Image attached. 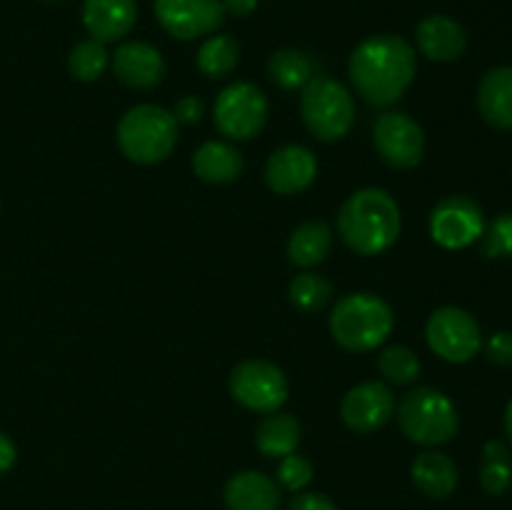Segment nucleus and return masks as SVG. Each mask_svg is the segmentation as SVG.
<instances>
[{"mask_svg": "<svg viewBox=\"0 0 512 510\" xmlns=\"http://www.w3.org/2000/svg\"><path fill=\"white\" fill-rule=\"evenodd\" d=\"M418 60L408 40L400 35H373L350 53L348 73L355 90L373 108L398 103L415 80Z\"/></svg>", "mask_w": 512, "mask_h": 510, "instance_id": "1", "label": "nucleus"}, {"mask_svg": "<svg viewBox=\"0 0 512 510\" xmlns=\"http://www.w3.org/2000/svg\"><path fill=\"white\" fill-rule=\"evenodd\" d=\"M338 233L343 243L355 253H385L400 235L398 203L383 188L358 190L340 208Z\"/></svg>", "mask_w": 512, "mask_h": 510, "instance_id": "2", "label": "nucleus"}, {"mask_svg": "<svg viewBox=\"0 0 512 510\" xmlns=\"http://www.w3.org/2000/svg\"><path fill=\"white\" fill-rule=\"evenodd\" d=\"M393 308L375 293H350L335 303L330 315V333L340 348L350 353H368L380 348L393 333Z\"/></svg>", "mask_w": 512, "mask_h": 510, "instance_id": "3", "label": "nucleus"}, {"mask_svg": "<svg viewBox=\"0 0 512 510\" xmlns=\"http://www.w3.org/2000/svg\"><path fill=\"white\" fill-rule=\"evenodd\" d=\"M178 143V120L160 105H135L120 118L118 145L133 163H163Z\"/></svg>", "mask_w": 512, "mask_h": 510, "instance_id": "4", "label": "nucleus"}, {"mask_svg": "<svg viewBox=\"0 0 512 510\" xmlns=\"http://www.w3.org/2000/svg\"><path fill=\"white\" fill-rule=\"evenodd\" d=\"M303 123L318 140L333 143L345 138L355 123V100L340 80L315 75L300 95Z\"/></svg>", "mask_w": 512, "mask_h": 510, "instance_id": "5", "label": "nucleus"}, {"mask_svg": "<svg viewBox=\"0 0 512 510\" xmlns=\"http://www.w3.org/2000/svg\"><path fill=\"white\" fill-rule=\"evenodd\" d=\"M400 430L418 445H443L455 438L460 428L453 400L435 388H415L400 400Z\"/></svg>", "mask_w": 512, "mask_h": 510, "instance_id": "6", "label": "nucleus"}, {"mask_svg": "<svg viewBox=\"0 0 512 510\" xmlns=\"http://www.w3.org/2000/svg\"><path fill=\"white\" fill-rule=\"evenodd\" d=\"M230 395L255 413H278L288 400V378L268 360H243L230 373Z\"/></svg>", "mask_w": 512, "mask_h": 510, "instance_id": "7", "label": "nucleus"}, {"mask_svg": "<svg viewBox=\"0 0 512 510\" xmlns=\"http://www.w3.org/2000/svg\"><path fill=\"white\" fill-rule=\"evenodd\" d=\"M268 123V98L253 83H233L215 100V125L233 140H250Z\"/></svg>", "mask_w": 512, "mask_h": 510, "instance_id": "8", "label": "nucleus"}, {"mask_svg": "<svg viewBox=\"0 0 512 510\" xmlns=\"http://www.w3.org/2000/svg\"><path fill=\"white\" fill-rule=\"evenodd\" d=\"M425 335H428V345L435 350V355L448 363H468L483 348L480 325L475 323L468 310L455 308V305L435 310L425 325Z\"/></svg>", "mask_w": 512, "mask_h": 510, "instance_id": "9", "label": "nucleus"}, {"mask_svg": "<svg viewBox=\"0 0 512 510\" xmlns=\"http://www.w3.org/2000/svg\"><path fill=\"white\" fill-rule=\"evenodd\" d=\"M485 215L475 200L465 195H448L430 213V235L448 250H460L483 238Z\"/></svg>", "mask_w": 512, "mask_h": 510, "instance_id": "10", "label": "nucleus"}, {"mask_svg": "<svg viewBox=\"0 0 512 510\" xmlns=\"http://www.w3.org/2000/svg\"><path fill=\"white\" fill-rule=\"evenodd\" d=\"M375 148L380 158L390 168L408 170L423 160L425 153V135L423 128L403 110H388L375 120L373 128Z\"/></svg>", "mask_w": 512, "mask_h": 510, "instance_id": "11", "label": "nucleus"}, {"mask_svg": "<svg viewBox=\"0 0 512 510\" xmlns=\"http://www.w3.org/2000/svg\"><path fill=\"white\" fill-rule=\"evenodd\" d=\"M155 15L170 35L180 40L203 38L223 25L220 0H155Z\"/></svg>", "mask_w": 512, "mask_h": 510, "instance_id": "12", "label": "nucleus"}, {"mask_svg": "<svg viewBox=\"0 0 512 510\" xmlns=\"http://www.w3.org/2000/svg\"><path fill=\"white\" fill-rule=\"evenodd\" d=\"M395 413V398L393 390L380 380H368L345 393L343 405H340V415H343L345 425L355 433H373V430L383 428Z\"/></svg>", "mask_w": 512, "mask_h": 510, "instance_id": "13", "label": "nucleus"}, {"mask_svg": "<svg viewBox=\"0 0 512 510\" xmlns=\"http://www.w3.org/2000/svg\"><path fill=\"white\" fill-rule=\"evenodd\" d=\"M318 175V160L305 145H283L265 163V183L278 195H295L310 188Z\"/></svg>", "mask_w": 512, "mask_h": 510, "instance_id": "14", "label": "nucleus"}, {"mask_svg": "<svg viewBox=\"0 0 512 510\" xmlns=\"http://www.w3.org/2000/svg\"><path fill=\"white\" fill-rule=\"evenodd\" d=\"M165 70L168 68H165L160 50L150 43H140V40L123 43L113 55V73L128 88H155L163 83Z\"/></svg>", "mask_w": 512, "mask_h": 510, "instance_id": "15", "label": "nucleus"}, {"mask_svg": "<svg viewBox=\"0 0 512 510\" xmlns=\"http://www.w3.org/2000/svg\"><path fill=\"white\" fill-rule=\"evenodd\" d=\"M138 18L135 0H85L83 25L90 38L100 43H115L130 33Z\"/></svg>", "mask_w": 512, "mask_h": 510, "instance_id": "16", "label": "nucleus"}, {"mask_svg": "<svg viewBox=\"0 0 512 510\" xmlns=\"http://www.w3.org/2000/svg\"><path fill=\"white\" fill-rule=\"evenodd\" d=\"M418 48L435 63H453L468 48V35L458 20L448 15H428L415 30Z\"/></svg>", "mask_w": 512, "mask_h": 510, "instance_id": "17", "label": "nucleus"}, {"mask_svg": "<svg viewBox=\"0 0 512 510\" xmlns=\"http://www.w3.org/2000/svg\"><path fill=\"white\" fill-rule=\"evenodd\" d=\"M478 110L493 128L512 130V65H500L483 75Z\"/></svg>", "mask_w": 512, "mask_h": 510, "instance_id": "18", "label": "nucleus"}, {"mask_svg": "<svg viewBox=\"0 0 512 510\" xmlns=\"http://www.w3.org/2000/svg\"><path fill=\"white\" fill-rule=\"evenodd\" d=\"M225 503L230 510H278L280 490L268 475L243 470L225 485Z\"/></svg>", "mask_w": 512, "mask_h": 510, "instance_id": "19", "label": "nucleus"}, {"mask_svg": "<svg viewBox=\"0 0 512 510\" xmlns=\"http://www.w3.org/2000/svg\"><path fill=\"white\" fill-rule=\"evenodd\" d=\"M245 160L235 145L223 143V140H208L200 145L193 155V170L205 183H233L243 175Z\"/></svg>", "mask_w": 512, "mask_h": 510, "instance_id": "20", "label": "nucleus"}, {"mask_svg": "<svg viewBox=\"0 0 512 510\" xmlns=\"http://www.w3.org/2000/svg\"><path fill=\"white\" fill-rule=\"evenodd\" d=\"M330 245H333L330 225L325 220H308L290 233L288 258L298 268H313L328 258Z\"/></svg>", "mask_w": 512, "mask_h": 510, "instance_id": "21", "label": "nucleus"}, {"mask_svg": "<svg viewBox=\"0 0 512 510\" xmlns=\"http://www.w3.org/2000/svg\"><path fill=\"white\" fill-rule=\"evenodd\" d=\"M413 480L418 490H423L430 498H448L458 485V468L445 453L428 450L415 458Z\"/></svg>", "mask_w": 512, "mask_h": 510, "instance_id": "22", "label": "nucleus"}, {"mask_svg": "<svg viewBox=\"0 0 512 510\" xmlns=\"http://www.w3.org/2000/svg\"><path fill=\"white\" fill-rule=\"evenodd\" d=\"M255 445L265 458H285L293 455L300 445V423L288 413H268L260 423Z\"/></svg>", "mask_w": 512, "mask_h": 510, "instance_id": "23", "label": "nucleus"}, {"mask_svg": "<svg viewBox=\"0 0 512 510\" xmlns=\"http://www.w3.org/2000/svg\"><path fill=\"white\" fill-rule=\"evenodd\" d=\"M268 73L273 78V83L280 85L283 90H300L315 78V65L300 50L283 48L270 55Z\"/></svg>", "mask_w": 512, "mask_h": 510, "instance_id": "24", "label": "nucleus"}, {"mask_svg": "<svg viewBox=\"0 0 512 510\" xmlns=\"http://www.w3.org/2000/svg\"><path fill=\"white\" fill-rule=\"evenodd\" d=\"M240 58L238 40L230 35H213L198 50V68L208 78H225L235 70Z\"/></svg>", "mask_w": 512, "mask_h": 510, "instance_id": "25", "label": "nucleus"}, {"mask_svg": "<svg viewBox=\"0 0 512 510\" xmlns=\"http://www.w3.org/2000/svg\"><path fill=\"white\" fill-rule=\"evenodd\" d=\"M110 65V53L105 48V43L100 40H80L68 55V70L73 78L83 80V83H93L100 75L108 70Z\"/></svg>", "mask_w": 512, "mask_h": 510, "instance_id": "26", "label": "nucleus"}, {"mask_svg": "<svg viewBox=\"0 0 512 510\" xmlns=\"http://www.w3.org/2000/svg\"><path fill=\"white\" fill-rule=\"evenodd\" d=\"M290 303L295 305L303 313H313V310H320L328 305L330 295H333V288L325 278L315 273H303L295 275L293 283H290Z\"/></svg>", "mask_w": 512, "mask_h": 510, "instance_id": "27", "label": "nucleus"}, {"mask_svg": "<svg viewBox=\"0 0 512 510\" xmlns=\"http://www.w3.org/2000/svg\"><path fill=\"white\" fill-rule=\"evenodd\" d=\"M378 368L388 383L408 385L418 380L420 360L418 355L410 348H405V345H393V348L383 350V355H380L378 360Z\"/></svg>", "mask_w": 512, "mask_h": 510, "instance_id": "28", "label": "nucleus"}, {"mask_svg": "<svg viewBox=\"0 0 512 510\" xmlns=\"http://www.w3.org/2000/svg\"><path fill=\"white\" fill-rule=\"evenodd\" d=\"M485 235L483 253L488 258H508L512 255V213H503L490 223Z\"/></svg>", "mask_w": 512, "mask_h": 510, "instance_id": "29", "label": "nucleus"}, {"mask_svg": "<svg viewBox=\"0 0 512 510\" xmlns=\"http://www.w3.org/2000/svg\"><path fill=\"white\" fill-rule=\"evenodd\" d=\"M278 480L288 490H303L313 480V463L300 455H285L278 465Z\"/></svg>", "mask_w": 512, "mask_h": 510, "instance_id": "30", "label": "nucleus"}, {"mask_svg": "<svg viewBox=\"0 0 512 510\" xmlns=\"http://www.w3.org/2000/svg\"><path fill=\"white\" fill-rule=\"evenodd\" d=\"M480 485L488 495H503L512 485V463L510 460H495V463H483L480 470Z\"/></svg>", "mask_w": 512, "mask_h": 510, "instance_id": "31", "label": "nucleus"}, {"mask_svg": "<svg viewBox=\"0 0 512 510\" xmlns=\"http://www.w3.org/2000/svg\"><path fill=\"white\" fill-rule=\"evenodd\" d=\"M485 353L493 363L498 365H512V333L508 330H498L488 338L485 343Z\"/></svg>", "mask_w": 512, "mask_h": 510, "instance_id": "32", "label": "nucleus"}, {"mask_svg": "<svg viewBox=\"0 0 512 510\" xmlns=\"http://www.w3.org/2000/svg\"><path fill=\"white\" fill-rule=\"evenodd\" d=\"M173 115H175V120H178V123H185V125L200 123V118L205 115L203 100L195 98V95H183V98L175 103Z\"/></svg>", "mask_w": 512, "mask_h": 510, "instance_id": "33", "label": "nucleus"}, {"mask_svg": "<svg viewBox=\"0 0 512 510\" xmlns=\"http://www.w3.org/2000/svg\"><path fill=\"white\" fill-rule=\"evenodd\" d=\"M290 510H338L333 500L323 493H300L290 503Z\"/></svg>", "mask_w": 512, "mask_h": 510, "instance_id": "34", "label": "nucleus"}, {"mask_svg": "<svg viewBox=\"0 0 512 510\" xmlns=\"http://www.w3.org/2000/svg\"><path fill=\"white\" fill-rule=\"evenodd\" d=\"M15 458H18V450H15V443L5 433H0V475L8 473L15 465Z\"/></svg>", "mask_w": 512, "mask_h": 510, "instance_id": "35", "label": "nucleus"}, {"mask_svg": "<svg viewBox=\"0 0 512 510\" xmlns=\"http://www.w3.org/2000/svg\"><path fill=\"white\" fill-rule=\"evenodd\" d=\"M225 13L235 15V18H245V15L253 13L258 8V0H220Z\"/></svg>", "mask_w": 512, "mask_h": 510, "instance_id": "36", "label": "nucleus"}, {"mask_svg": "<svg viewBox=\"0 0 512 510\" xmlns=\"http://www.w3.org/2000/svg\"><path fill=\"white\" fill-rule=\"evenodd\" d=\"M495 460H510V450L500 440H490L483 448V463H495Z\"/></svg>", "mask_w": 512, "mask_h": 510, "instance_id": "37", "label": "nucleus"}, {"mask_svg": "<svg viewBox=\"0 0 512 510\" xmlns=\"http://www.w3.org/2000/svg\"><path fill=\"white\" fill-rule=\"evenodd\" d=\"M505 433H508V438L512 443V400L508 403V408H505Z\"/></svg>", "mask_w": 512, "mask_h": 510, "instance_id": "38", "label": "nucleus"}]
</instances>
